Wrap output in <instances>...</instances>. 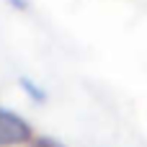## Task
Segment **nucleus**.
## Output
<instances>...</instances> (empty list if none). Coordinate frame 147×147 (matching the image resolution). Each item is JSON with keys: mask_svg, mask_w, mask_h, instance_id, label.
Wrapping results in <instances>:
<instances>
[{"mask_svg": "<svg viewBox=\"0 0 147 147\" xmlns=\"http://www.w3.org/2000/svg\"><path fill=\"white\" fill-rule=\"evenodd\" d=\"M21 88H23V90H26L34 101H39V103L47 98V93H44L41 88H36V85H34V80H28V78H21Z\"/></svg>", "mask_w": 147, "mask_h": 147, "instance_id": "nucleus-2", "label": "nucleus"}, {"mask_svg": "<svg viewBox=\"0 0 147 147\" xmlns=\"http://www.w3.org/2000/svg\"><path fill=\"white\" fill-rule=\"evenodd\" d=\"M31 147H65V145L57 142V140H52V137H39V140H34Z\"/></svg>", "mask_w": 147, "mask_h": 147, "instance_id": "nucleus-3", "label": "nucleus"}, {"mask_svg": "<svg viewBox=\"0 0 147 147\" xmlns=\"http://www.w3.org/2000/svg\"><path fill=\"white\" fill-rule=\"evenodd\" d=\"M8 3H10L16 10H26V8H28V0H8Z\"/></svg>", "mask_w": 147, "mask_h": 147, "instance_id": "nucleus-4", "label": "nucleus"}, {"mask_svg": "<svg viewBox=\"0 0 147 147\" xmlns=\"http://www.w3.org/2000/svg\"><path fill=\"white\" fill-rule=\"evenodd\" d=\"M34 132H31V124L8 111V109H0V147H16V145H26L31 142Z\"/></svg>", "mask_w": 147, "mask_h": 147, "instance_id": "nucleus-1", "label": "nucleus"}]
</instances>
